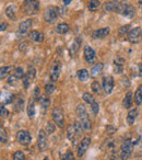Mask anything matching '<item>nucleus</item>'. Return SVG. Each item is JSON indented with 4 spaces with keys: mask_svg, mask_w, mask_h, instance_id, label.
I'll use <instances>...</instances> for the list:
<instances>
[{
    "mask_svg": "<svg viewBox=\"0 0 142 160\" xmlns=\"http://www.w3.org/2000/svg\"><path fill=\"white\" fill-rule=\"evenodd\" d=\"M69 30H70L69 24H68V23H64V22L59 23V24L55 28V31L57 32V33H59V34H66L67 32H69Z\"/></svg>",
    "mask_w": 142,
    "mask_h": 160,
    "instance_id": "nucleus-28",
    "label": "nucleus"
},
{
    "mask_svg": "<svg viewBox=\"0 0 142 160\" xmlns=\"http://www.w3.org/2000/svg\"><path fill=\"white\" fill-rule=\"evenodd\" d=\"M82 99L84 102H87L88 104H90V105H91L93 102H95V99H94V97L92 96L90 92H84L82 96Z\"/></svg>",
    "mask_w": 142,
    "mask_h": 160,
    "instance_id": "nucleus-33",
    "label": "nucleus"
},
{
    "mask_svg": "<svg viewBox=\"0 0 142 160\" xmlns=\"http://www.w3.org/2000/svg\"><path fill=\"white\" fill-rule=\"evenodd\" d=\"M0 116L3 118H7L9 116V111L6 109L3 104H0Z\"/></svg>",
    "mask_w": 142,
    "mask_h": 160,
    "instance_id": "nucleus-41",
    "label": "nucleus"
},
{
    "mask_svg": "<svg viewBox=\"0 0 142 160\" xmlns=\"http://www.w3.org/2000/svg\"><path fill=\"white\" fill-rule=\"evenodd\" d=\"M102 85H103V89H104L105 93L111 94L114 89V78L111 77V76H105V77L103 78Z\"/></svg>",
    "mask_w": 142,
    "mask_h": 160,
    "instance_id": "nucleus-12",
    "label": "nucleus"
},
{
    "mask_svg": "<svg viewBox=\"0 0 142 160\" xmlns=\"http://www.w3.org/2000/svg\"><path fill=\"white\" fill-rule=\"evenodd\" d=\"M111 30L109 28H102V29L95 30V31L92 32V38L94 40H101V38H105L109 34Z\"/></svg>",
    "mask_w": 142,
    "mask_h": 160,
    "instance_id": "nucleus-16",
    "label": "nucleus"
},
{
    "mask_svg": "<svg viewBox=\"0 0 142 160\" xmlns=\"http://www.w3.org/2000/svg\"><path fill=\"white\" fill-rule=\"evenodd\" d=\"M90 145H91V138L88 137V136L87 137H83L78 147V157L81 158L82 156H84V153L87 152L88 149H89Z\"/></svg>",
    "mask_w": 142,
    "mask_h": 160,
    "instance_id": "nucleus-11",
    "label": "nucleus"
},
{
    "mask_svg": "<svg viewBox=\"0 0 142 160\" xmlns=\"http://www.w3.org/2000/svg\"><path fill=\"white\" fill-rule=\"evenodd\" d=\"M37 146L40 151H45L47 148V133L44 129H40V133H38Z\"/></svg>",
    "mask_w": 142,
    "mask_h": 160,
    "instance_id": "nucleus-13",
    "label": "nucleus"
},
{
    "mask_svg": "<svg viewBox=\"0 0 142 160\" xmlns=\"http://www.w3.org/2000/svg\"><path fill=\"white\" fill-rule=\"evenodd\" d=\"M51 118H53V121L55 122V124L57 125L60 128H64V111H62L61 108L57 107L53 110L51 112Z\"/></svg>",
    "mask_w": 142,
    "mask_h": 160,
    "instance_id": "nucleus-6",
    "label": "nucleus"
},
{
    "mask_svg": "<svg viewBox=\"0 0 142 160\" xmlns=\"http://www.w3.org/2000/svg\"><path fill=\"white\" fill-rule=\"evenodd\" d=\"M129 32H130V25L129 24L122 25V27L119 28V30H118V35H119L120 38H122V36H125L126 34L128 35Z\"/></svg>",
    "mask_w": 142,
    "mask_h": 160,
    "instance_id": "nucleus-34",
    "label": "nucleus"
},
{
    "mask_svg": "<svg viewBox=\"0 0 142 160\" xmlns=\"http://www.w3.org/2000/svg\"><path fill=\"white\" fill-rule=\"evenodd\" d=\"M22 11L26 16L36 14L40 10V1L38 0H24L22 5Z\"/></svg>",
    "mask_w": 142,
    "mask_h": 160,
    "instance_id": "nucleus-3",
    "label": "nucleus"
},
{
    "mask_svg": "<svg viewBox=\"0 0 142 160\" xmlns=\"http://www.w3.org/2000/svg\"><path fill=\"white\" fill-rule=\"evenodd\" d=\"M62 1H64V5H66V6H68L69 3L71 2V1H72V0H62Z\"/></svg>",
    "mask_w": 142,
    "mask_h": 160,
    "instance_id": "nucleus-49",
    "label": "nucleus"
},
{
    "mask_svg": "<svg viewBox=\"0 0 142 160\" xmlns=\"http://www.w3.org/2000/svg\"><path fill=\"white\" fill-rule=\"evenodd\" d=\"M77 76H78V79L80 80V81H82V82L88 81V80H89V78H90V73H89V71H88L87 69H80V70H78Z\"/></svg>",
    "mask_w": 142,
    "mask_h": 160,
    "instance_id": "nucleus-26",
    "label": "nucleus"
},
{
    "mask_svg": "<svg viewBox=\"0 0 142 160\" xmlns=\"http://www.w3.org/2000/svg\"><path fill=\"white\" fill-rule=\"evenodd\" d=\"M12 69H13V67H12V66L1 67V68H0V80L5 79V78L7 77V76L9 75L10 72H11Z\"/></svg>",
    "mask_w": 142,
    "mask_h": 160,
    "instance_id": "nucleus-30",
    "label": "nucleus"
},
{
    "mask_svg": "<svg viewBox=\"0 0 142 160\" xmlns=\"http://www.w3.org/2000/svg\"><path fill=\"white\" fill-rule=\"evenodd\" d=\"M38 102H40V110H42V113L44 114L45 112L47 111V109H48L49 104H50V100H49L47 97H40V99L38 100Z\"/></svg>",
    "mask_w": 142,
    "mask_h": 160,
    "instance_id": "nucleus-25",
    "label": "nucleus"
},
{
    "mask_svg": "<svg viewBox=\"0 0 142 160\" xmlns=\"http://www.w3.org/2000/svg\"><path fill=\"white\" fill-rule=\"evenodd\" d=\"M13 160H25V156L24 153L21 150H18L13 153Z\"/></svg>",
    "mask_w": 142,
    "mask_h": 160,
    "instance_id": "nucleus-42",
    "label": "nucleus"
},
{
    "mask_svg": "<svg viewBox=\"0 0 142 160\" xmlns=\"http://www.w3.org/2000/svg\"><path fill=\"white\" fill-rule=\"evenodd\" d=\"M32 20L31 19H27V20L23 21V22L20 23L19 25V29H18V32L20 34H26L29 32V30L32 28Z\"/></svg>",
    "mask_w": 142,
    "mask_h": 160,
    "instance_id": "nucleus-17",
    "label": "nucleus"
},
{
    "mask_svg": "<svg viewBox=\"0 0 142 160\" xmlns=\"http://www.w3.org/2000/svg\"><path fill=\"white\" fill-rule=\"evenodd\" d=\"M111 160H113V159H111Z\"/></svg>",
    "mask_w": 142,
    "mask_h": 160,
    "instance_id": "nucleus-51",
    "label": "nucleus"
},
{
    "mask_svg": "<svg viewBox=\"0 0 142 160\" xmlns=\"http://www.w3.org/2000/svg\"><path fill=\"white\" fill-rule=\"evenodd\" d=\"M139 5L142 6V0H139Z\"/></svg>",
    "mask_w": 142,
    "mask_h": 160,
    "instance_id": "nucleus-50",
    "label": "nucleus"
},
{
    "mask_svg": "<svg viewBox=\"0 0 142 160\" xmlns=\"http://www.w3.org/2000/svg\"><path fill=\"white\" fill-rule=\"evenodd\" d=\"M56 90V86L54 85V82H48L45 86V92L47 94H53Z\"/></svg>",
    "mask_w": 142,
    "mask_h": 160,
    "instance_id": "nucleus-37",
    "label": "nucleus"
},
{
    "mask_svg": "<svg viewBox=\"0 0 142 160\" xmlns=\"http://www.w3.org/2000/svg\"><path fill=\"white\" fill-rule=\"evenodd\" d=\"M131 105H132V92L129 91V92H127L124 100H122V107H124L125 109H130Z\"/></svg>",
    "mask_w": 142,
    "mask_h": 160,
    "instance_id": "nucleus-24",
    "label": "nucleus"
},
{
    "mask_svg": "<svg viewBox=\"0 0 142 160\" xmlns=\"http://www.w3.org/2000/svg\"><path fill=\"white\" fill-rule=\"evenodd\" d=\"M138 115H139V109L138 108L130 110L128 115H127V123H128V125H130V126L133 125V123L135 122V118H138Z\"/></svg>",
    "mask_w": 142,
    "mask_h": 160,
    "instance_id": "nucleus-20",
    "label": "nucleus"
},
{
    "mask_svg": "<svg viewBox=\"0 0 142 160\" xmlns=\"http://www.w3.org/2000/svg\"><path fill=\"white\" fill-rule=\"evenodd\" d=\"M90 107H91V110H92V113L94 114V115H96V114H98V112H100V104H98L97 102H93L92 103L91 105H90Z\"/></svg>",
    "mask_w": 142,
    "mask_h": 160,
    "instance_id": "nucleus-43",
    "label": "nucleus"
},
{
    "mask_svg": "<svg viewBox=\"0 0 142 160\" xmlns=\"http://www.w3.org/2000/svg\"><path fill=\"white\" fill-rule=\"evenodd\" d=\"M17 6L14 5H11L9 6V7H7V9H6V14H7V17L9 19H11L12 21H16L17 20Z\"/></svg>",
    "mask_w": 142,
    "mask_h": 160,
    "instance_id": "nucleus-23",
    "label": "nucleus"
},
{
    "mask_svg": "<svg viewBox=\"0 0 142 160\" xmlns=\"http://www.w3.org/2000/svg\"><path fill=\"white\" fill-rule=\"evenodd\" d=\"M26 113L29 115V118H33L35 115V104H34V101H30L29 104L26 107Z\"/></svg>",
    "mask_w": 142,
    "mask_h": 160,
    "instance_id": "nucleus-31",
    "label": "nucleus"
},
{
    "mask_svg": "<svg viewBox=\"0 0 142 160\" xmlns=\"http://www.w3.org/2000/svg\"><path fill=\"white\" fill-rule=\"evenodd\" d=\"M60 72H61V62H60L59 60H55L50 68V72H49L51 82H56V81H57L60 76Z\"/></svg>",
    "mask_w": 142,
    "mask_h": 160,
    "instance_id": "nucleus-9",
    "label": "nucleus"
},
{
    "mask_svg": "<svg viewBox=\"0 0 142 160\" xmlns=\"http://www.w3.org/2000/svg\"><path fill=\"white\" fill-rule=\"evenodd\" d=\"M17 142L19 144L23 145V146H29L32 142L31 133L29 131H25V129L19 131L18 134H17Z\"/></svg>",
    "mask_w": 142,
    "mask_h": 160,
    "instance_id": "nucleus-8",
    "label": "nucleus"
},
{
    "mask_svg": "<svg viewBox=\"0 0 142 160\" xmlns=\"http://www.w3.org/2000/svg\"><path fill=\"white\" fill-rule=\"evenodd\" d=\"M91 88H92V91L96 94H100L101 92H102V87H101V85L98 83V81H94V82L92 83Z\"/></svg>",
    "mask_w": 142,
    "mask_h": 160,
    "instance_id": "nucleus-38",
    "label": "nucleus"
},
{
    "mask_svg": "<svg viewBox=\"0 0 142 160\" xmlns=\"http://www.w3.org/2000/svg\"><path fill=\"white\" fill-rule=\"evenodd\" d=\"M14 76H16L18 79H21V78H23L25 76V73H24V70H23V68L22 67H18V68L14 70V73H13Z\"/></svg>",
    "mask_w": 142,
    "mask_h": 160,
    "instance_id": "nucleus-40",
    "label": "nucleus"
},
{
    "mask_svg": "<svg viewBox=\"0 0 142 160\" xmlns=\"http://www.w3.org/2000/svg\"><path fill=\"white\" fill-rule=\"evenodd\" d=\"M29 38L35 43H40L44 41V34L40 31H31L29 33Z\"/></svg>",
    "mask_w": 142,
    "mask_h": 160,
    "instance_id": "nucleus-18",
    "label": "nucleus"
},
{
    "mask_svg": "<svg viewBox=\"0 0 142 160\" xmlns=\"http://www.w3.org/2000/svg\"><path fill=\"white\" fill-rule=\"evenodd\" d=\"M8 28V23L7 22H2L1 24H0V32H2V31H6Z\"/></svg>",
    "mask_w": 142,
    "mask_h": 160,
    "instance_id": "nucleus-48",
    "label": "nucleus"
},
{
    "mask_svg": "<svg viewBox=\"0 0 142 160\" xmlns=\"http://www.w3.org/2000/svg\"><path fill=\"white\" fill-rule=\"evenodd\" d=\"M133 100H135V103L137 105H140L142 103V85L138 87V89L135 90V96H133Z\"/></svg>",
    "mask_w": 142,
    "mask_h": 160,
    "instance_id": "nucleus-29",
    "label": "nucleus"
},
{
    "mask_svg": "<svg viewBox=\"0 0 142 160\" xmlns=\"http://www.w3.org/2000/svg\"><path fill=\"white\" fill-rule=\"evenodd\" d=\"M118 2H119V0H111V1H108V2L104 3L103 9L106 12H116Z\"/></svg>",
    "mask_w": 142,
    "mask_h": 160,
    "instance_id": "nucleus-19",
    "label": "nucleus"
},
{
    "mask_svg": "<svg viewBox=\"0 0 142 160\" xmlns=\"http://www.w3.org/2000/svg\"><path fill=\"white\" fill-rule=\"evenodd\" d=\"M83 54H84V59H85V62H89V64H92V62H93L94 60H95L96 53H95V51H94V49L92 48L91 46H89V45H87V46L84 47Z\"/></svg>",
    "mask_w": 142,
    "mask_h": 160,
    "instance_id": "nucleus-14",
    "label": "nucleus"
},
{
    "mask_svg": "<svg viewBox=\"0 0 142 160\" xmlns=\"http://www.w3.org/2000/svg\"><path fill=\"white\" fill-rule=\"evenodd\" d=\"M77 118H78V122L80 123L81 127H82L83 132H89L91 131L92 128V123L90 121V118L88 115V111H87V108H85L84 104H78L77 107Z\"/></svg>",
    "mask_w": 142,
    "mask_h": 160,
    "instance_id": "nucleus-1",
    "label": "nucleus"
},
{
    "mask_svg": "<svg viewBox=\"0 0 142 160\" xmlns=\"http://www.w3.org/2000/svg\"><path fill=\"white\" fill-rule=\"evenodd\" d=\"M100 6H101V2L98 0H91L89 6H88V8H89L90 11H95L96 9H98Z\"/></svg>",
    "mask_w": 142,
    "mask_h": 160,
    "instance_id": "nucleus-35",
    "label": "nucleus"
},
{
    "mask_svg": "<svg viewBox=\"0 0 142 160\" xmlns=\"http://www.w3.org/2000/svg\"><path fill=\"white\" fill-rule=\"evenodd\" d=\"M40 99V88H38V87H35V89H34V100H35V101H38Z\"/></svg>",
    "mask_w": 142,
    "mask_h": 160,
    "instance_id": "nucleus-46",
    "label": "nucleus"
},
{
    "mask_svg": "<svg viewBox=\"0 0 142 160\" xmlns=\"http://www.w3.org/2000/svg\"><path fill=\"white\" fill-rule=\"evenodd\" d=\"M103 68H104V64L103 62H97L96 65H94L93 68L91 69V72H90V76L93 78H96L102 73Z\"/></svg>",
    "mask_w": 142,
    "mask_h": 160,
    "instance_id": "nucleus-21",
    "label": "nucleus"
},
{
    "mask_svg": "<svg viewBox=\"0 0 142 160\" xmlns=\"http://www.w3.org/2000/svg\"><path fill=\"white\" fill-rule=\"evenodd\" d=\"M81 43H82V38H81L80 36L76 38V40H74L73 43H72V46L70 47V55L71 56H74L77 53H78L79 48H80Z\"/></svg>",
    "mask_w": 142,
    "mask_h": 160,
    "instance_id": "nucleus-22",
    "label": "nucleus"
},
{
    "mask_svg": "<svg viewBox=\"0 0 142 160\" xmlns=\"http://www.w3.org/2000/svg\"><path fill=\"white\" fill-rule=\"evenodd\" d=\"M61 160H74V156L72 153V151L68 150L64 156L61 157Z\"/></svg>",
    "mask_w": 142,
    "mask_h": 160,
    "instance_id": "nucleus-44",
    "label": "nucleus"
},
{
    "mask_svg": "<svg viewBox=\"0 0 142 160\" xmlns=\"http://www.w3.org/2000/svg\"><path fill=\"white\" fill-rule=\"evenodd\" d=\"M56 131V125L51 122H48L47 123V127H46V133L47 135H51L53 133H55Z\"/></svg>",
    "mask_w": 142,
    "mask_h": 160,
    "instance_id": "nucleus-39",
    "label": "nucleus"
},
{
    "mask_svg": "<svg viewBox=\"0 0 142 160\" xmlns=\"http://www.w3.org/2000/svg\"><path fill=\"white\" fill-rule=\"evenodd\" d=\"M36 76V71H35V68L34 67H29V70H27L26 75L23 77V87L25 88V89H29V87L31 86L32 81L34 80V78H35Z\"/></svg>",
    "mask_w": 142,
    "mask_h": 160,
    "instance_id": "nucleus-10",
    "label": "nucleus"
},
{
    "mask_svg": "<svg viewBox=\"0 0 142 160\" xmlns=\"http://www.w3.org/2000/svg\"><path fill=\"white\" fill-rule=\"evenodd\" d=\"M0 142L2 144H7L8 142V134L3 127H0Z\"/></svg>",
    "mask_w": 142,
    "mask_h": 160,
    "instance_id": "nucleus-36",
    "label": "nucleus"
},
{
    "mask_svg": "<svg viewBox=\"0 0 142 160\" xmlns=\"http://www.w3.org/2000/svg\"><path fill=\"white\" fill-rule=\"evenodd\" d=\"M82 132H83V129H82V127H81L80 123H79L78 121H76L73 124H70L68 126V128H67V137H68V139L70 140L72 144L77 145V142H78Z\"/></svg>",
    "mask_w": 142,
    "mask_h": 160,
    "instance_id": "nucleus-2",
    "label": "nucleus"
},
{
    "mask_svg": "<svg viewBox=\"0 0 142 160\" xmlns=\"http://www.w3.org/2000/svg\"><path fill=\"white\" fill-rule=\"evenodd\" d=\"M59 17V8L55 6H48L44 11V20L47 23H55Z\"/></svg>",
    "mask_w": 142,
    "mask_h": 160,
    "instance_id": "nucleus-4",
    "label": "nucleus"
},
{
    "mask_svg": "<svg viewBox=\"0 0 142 160\" xmlns=\"http://www.w3.org/2000/svg\"><path fill=\"white\" fill-rule=\"evenodd\" d=\"M135 9L133 8V6H131L130 3H129L128 8L126 9V11H125L124 13V17L125 18H128V19H132L133 17H135Z\"/></svg>",
    "mask_w": 142,
    "mask_h": 160,
    "instance_id": "nucleus-32",
    "label": "nucleus"
},
{
    "mask_svg": "<svg viewBox=\"0 0 142 160\" xmlns=\"http://www.w3.org/2000/svg\"><path fill=\"white\" fill-rule=\"evenodd\" d=\"M138 67V77H142V62L137 65Z\"/></svg>",
    "mask_w": 142,
    "mask_h": 160,
    "instance_id": "nucleus-47",
    "label": "nucleus"
},
{
    "mask_svg": "<svg viewBox=\"0 0 142 160\" xmlns=\"http://www.w3.org/2000/svg\"><path fill=\"white\" fill-rule=\"evenodd\" d=\"M24 108V99L23 98H17L13 103V110L16 112H21Z\"/></svg>",
    "mask_w": 142,
    "mask_h": 160,
    "instance_id": "nucleus-27",
    "label": "nucleus"
},
{
    "mask_svg": "<svg viewBox=\"0 0 142 160\" xmlns=\"http://www.w3.org/2000/svg\"><path fill=\"white\" fill-rule=\"evenodd\" d=\"M133 151V144L131 139H125L120 148V158L121 160H128Z\"/></svg>",
    "mask_w": 142,
    "mask_h": 160,
    "instance_id": "nucleus-5",
    "label": "nucleus"
},
{
    "mask_svg": "<svg viewBox=\"0 0 142 160\" xmlns=\"http://www.w3.org/2000/svg\"><path fill=\"white\" fill-rule=\"evenodd\" d=\"M18 78L16 77L14 75H12V76H10L9 77V80H8V83L9 85H11V86H16L17 85V82H18Z\"/></svg>",
    "mask_w": 142,
    "mask_h": 160,
    "instance_id": "nucleus-45",
    "label": "nucleus"
},
{
    "mask_svg": "<svg viewBox=\"0 0 142 160\" xmlns=\"http://www.w3.org/2000/svg\"><path fill=\"white\" fill-rule=\"evenodd\" d=\"M124 66H125V59L122 57H117L114 59V72L116 75H120L124 71Z\"/></svg>",
    "mask_w": 142,
    "mask_h": 160,
    "instance_id": "nucleus-15",
    "label": "nucleus"
},
{
    "mask_svg": "<svg viewBox=\"0 0 142 160\" xmlns=\"http://www.w3.org/2000/svg\"><path fill=\"white\" fill-rule=\"evenodd\" d=\"M128 41L131 44H139L142 41V29L140 27H135L128 33Z\"/></svg>",
    "mask_w": 142,
    "mask_h": 160,
    "instance_id": "nucleus-7",
    "label": "nucleus"
}]
</instances>
